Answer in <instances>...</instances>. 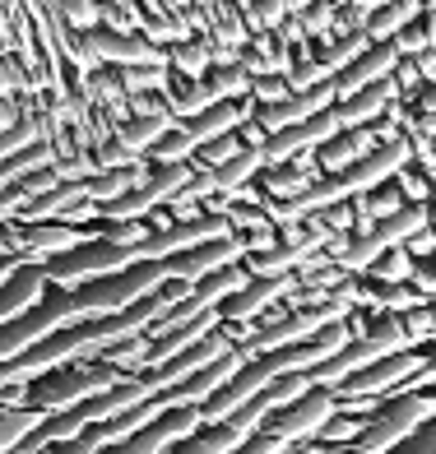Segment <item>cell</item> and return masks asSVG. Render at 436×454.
<instances>
[{
  "mask_svg": "<svg viewBox=\"0 0 436 454\" xmlns=\"http://www.w3.org/2000/svg\"><path fill=\"white\" fill-rule=\"evenodd\" d=\"M163 283H172V260H139L121 274H107L98 283L75 287V301L89 320H102V316H116V311H126V306L154 297Z\"/></svg>",
  "mask_w": 436,
  "mask_h": 454,
  "instance_id": "obj_1",
  "label": "cell"
},
{
  "mask_svg": "<svg viewBox=\"0 0 436 454\" xmlns=\"http://www.w3.org/2000/svg\"><path fill=\"white\" fill-rule=\"evenodd\" d=\"M126 376V371H112L107 362H70V366H60L52 371V376L43 380H33L28 385V403L33 408H43V412H66L75 403H89L98 395H107V389Z\"/></svg>",
  "mask_w": 436,
  "mask_h": 454,
  "instance_id": "obj_2",
  "label": "cell"
},
{
  "mask_svg": "<svg viewBox=\"0 0 436 454\" xmlns=\"http://www.w3.org/2000/svg\"><path fill=\"white\" fill-rule=\"evenodd\" d=\"M139 264V246H112V241H89V246H75L66 255H52L43 260V274H47V287H60V293H75L84 283H98L107 274H121Z\"/></svg>",
  "mask_w": 436,
  "mask_h": 454,
  "instance_id": "obj_3",
  "label": "cell"
},
{
  "mask_svg": "<svg viewBox=\"0 0 436 454\" xmlns=\"http://www.w3.org/2000/svg\"><path fill=\"white\" fill-rule=\"evenodd\" d=\"M89 316L79 311V301L75 293H47L43 301L33 306L28 316H19L10 325H0V362H14V357H24L33 343H43L47 334H56V329H70V325H84Z\"/></svg>",
  "mask_w": 436,
  "mask_h": 454,
  "instance_id": "obj_4",
  "label": "cell"
},
{
  "mask_svg": "<svg viewBox=\"0 0 436 454\" xmlns=\"http://www.w3.org/2000/svg\"><path fill=\"white\" fill-rule=\"evenodd\" d=\"M432 418H436V395H432V389L385 399V408L367 422V431H362L358 445H362L367 454H390V450H400L404 441L418 436V431H423Z\"/></svg>",
  "mask_w": 436,
  "mask_h": 454,
  "instance_id": "obj_5",
  "label": "cell"
},
{
  "mask_svg": "<svg viewBox=\"0 0 436 454\" xmlns=\"http://www.w3.org/2000/svg\"><path fill=\"white\" fill-rule=\"evenodd\" d=\"M339 412V395L335 389H306V395L297 403H288L279 412H269V422L265 431H274V436H283L288 445H297V441H316L321 436V427L329 422Z\"/></svg>",
  "mask_w": 436,
  "mask_h": 454,
  "instance_id": "obj_6",
  "label": "cell"
},
{
  "mask_svg": "<svg viewBox=\"0 0 436 454\" xmlns=\"http://www.w3.org/2000/svg\"><path fill=\"white\" fill-rule=\"evenodd\" d=\"M233 232L227 214H200V218H186V223H168V227H154L149 241L139 246V260H172L181 251H195L204 241H218Z\"/></svg>",
  "mask_w": 436,
  "mask_h": 454,
  "instance_id": "obj_7",
  "label": "cell"
},
{
  "mask_svg": "<svg viewBox=\"0 0 436 454\" xmlns=\"http://www.w3.org/2000/svg\"><path fill=\"white\" fill-rule=\"evenodd\" d=\"M302 287L297 274H279V278H251L242 287V293H233L223 306H218V316L223 325H256L260 316H269L274 306H283L288 297H293Z\"/></svg>",
  "mask_w": 436,
  "mask_h": 454,
  "instance_id": "obj_8",
  "label": "cell"
},
{
  "mask_svg": "<svg viewBox=\"0 0 436 454\" xmlns=\"http://www.w3.org/2000/svg\"><path fill=\"white\" fill-rule=\"evenodd\" d=\"M413 162V144H408V135L404 139H390V144H377L362 162H353L348 172H339L335 181H339V191H344V200H353V195H367V191H377V185H385L400 168H408Z\"/></svg>",
  "mask_w": 436,
  "mask_h": 454,
  "instance_id": "obj_9",
  "label": "cell"
},
{
  "mask_svg": "<svg viewBox=\"0 0 436 454\" xmlns=\"http://www.w3.org/2000/svg\"><path fill=\"white\" fill-rule=\"evenodd\" d=\"M339 130H344V126H339L335 107H329V112H321V116H306V121H297V126H288V130H279V135H269L260 153H265L269 168H279V162L297 158V153H306V149H321V144H329Z\"/></svg>",
  "mask_w": 436,
  "mask_h": 454,
  "instance_id": "obj_10",
  "label": "cell"
},
{
  "mask_svg": "<svg viewBox=\"0 0 436 454\" xmlns=\"http://www.w3.org/2000/svg\"><path fill=\"white\" fill-rule=\"evenodd\" d=\"M14 232H19V255H33V260H52V255L75 251V246L98 241V232L70 227L66 218H52V223H19L14 218Z\"/></svg>",
  "mask_w": 436,
  "mask_h": 454,
  "instance_id": "obj_11",
  "label": "cell"
},
{
  "mask_svg": "<svg viewBox=\"0 0 436 454\" xmlns=\"http://www.w3.org/2000/svg\"><path fill=\"white\" fill-rule=\"evenodd\" d=\"M237 260H246V237L227 232V237H218V241L195 246V251L172 255V278L195 287L200 278H210V274H218V270H223V264H237Z\"/></svg>",
  "mask_w": 436,
  "mask_h": 454,
  "instance_id": "obj_12",
  "label": "cell"
},
{
  "mask_svg": "<svg viewBox=\"0 0 436 454\" xmlns=\"http://www.w3.org/2000/svg\"><path fill=\"white\" fill-rule=\"evenodd\" d=\"M47 297V274H43V260L24 255V264L14 270V278L0 287V325H10L19 316H28L37 301Z\"/></svg>",
  "mask_w": 436,
  "mask_h": 454,
  "instance_id": "obj_13",
  "label": "cell"
},
{
  "mask_svg": "<svg viewBox=\"0 0 436 454\" xmlns=\"http://www.w3.org/2000/svg\"><path fill=\"white\" fill-rule=\"evenodd\" d=\"M394 66H400V51H394V43H371L348 70L335 74V89H339V98H353V93H362L367 84H377V79H390Z\"/></svg>",
  "mask_w": 436,
  "mask_h": 454,
  "instance_id": "obj_14",
  "label": "cell"
},
{
  "mask_svg": "<svg viewBox=\"0 0 436 454\" xmlns=\"http://www.w3.org/2000/svg\"><path fill=\"white\" fill-rule=\"evenodd\" d=\"M377 130L371 126H353V130H339L329 144H321L316 149V158H321V172L325 176H339V172H348L353 162H362L371 149H377Z\"/></svg>",
  "mask_w": 436,
  "mask_h": 454,
  "instance_id": "obj_15",
  "label": "cell"
},
{
  "mask_svg": "<svg viewBox=\"0 0 436 454\" xmlns=\"http://www.w3.org/2000/svg\"><path fill=\"white\" fill-rule=\"evenodd\" d=\"M400 98L394 93V79H377V84H367L362 93H353V98H339L335 102V116H339V126L353 130V126H371V121H381L385 107Z\"/></svg>",
  "mask_w": 436,
  "mask_h": 454,
  "instance_id": "obj_16",
  "label": "cell"
},
{
  "mask_svg": "<svg viewBox=\"0 0 436 454\" xmlns=\"http://www.w3.org/2000/svg\"><path fill=\"white\" fill-rule=\"evenodd\" d=\"M172 126H177L172 107H168V112H154V116H135V112H131L126 121H116V126H112V139H116V144H126L131 153H149Z\"/></svg>",
  "mask_w": 436,
  "mask_h": 454,
  "instance_id": "obj_17",
  "label": "cell"
},
{
  "mask_svg": "<svg viewBox=\"0 0 436 454\" xmlns=\"http://www.w3.org/2000/svg\"><path fill=\"white\" fill-rule=\"evenodd\" d=\"M293 60H297V51L283 47L274 33H256L251 43L242 47V66L251 74H288V70H293Z\"/></svg>",
  "mask_w": 436,
  "mask_h": 454,
  "instance_id": "obj_18",
  "label": "cell"
},
{
  "mask_svg": "<svg viewBox=\"0 0 436 454\" xmlns=\"http://www.w3.org/2000/svg\"><path fill=\"white\" fill-rule=\"evenodd\" d=\"M163 98H168V107H172L177 121H191V116L210 112L214 102H218L214 89H210V79H186V74H177V70H172V84L163 89Z\"/></svg>",
  "mask_w": 436,
  "mask_h": 454,
  "instance_id": "obj_19",
  "label": "cell"
},
{
  "mask_svg": "<svg viewBox=\"0 0 436 454\" xmlns=\"http://www.w3.org/2000/svg\"><path fill=\"white\" fill-rule=\"evenodd\" d=\"M269 168L265 162V153L260 149H242L237 158H227L223 168H214V181H218V195H227V200H237L246 185H251L260 172Z\"/></svg>",
  "mask_w": 436,
  "mask_h": 454,
  "instance_id": "obj_20",
  "label": "cell"
},
{
  "mask_svg": "<svg viewBox=\"0 0 436 454\" xmlns=\"http://www.w3.org/2000/svg\"><path fill=\"white\" fill-rule=\"evenodd\" d=\"M242 445H246V436L233 422H214V427H200L195 436H186L181 445H172L168 454H233Z\"/></svg>",
  "mask_w": 436,
  "mask_h": 454,
  "instance_id": "obj_21",
  "label": "cell"
},
{
  "mask_svg": "<svg viewBox=\"0 0 436 454\" xmlns=\"http://www.w3.org/2000/svg\"><path fill=\"white\" fill-rule=\"evenodd\" d=\"M413 19H423V0H390V5L371 10L367 37H371V43H390V37L400 33V28H408Z\"/></svg>",
  "mask_w": 436,
  "mask_h": 454,
  "instance_id": "obj_22",
  "label": "cell"
},
{
  "mask_svg": "<svg viewBox=\"0 0 436 454\" xmlns=\"http://www.w3.org/2000/svg\"><path fill=\"white\" fill-rule=\"evenodd\" d=\"M204 37H210L214 47H246V43H251V28H246L237 0H218L214 14H210V33H204Z\"/></svg>",
  "mask_w": 436,
  "mask_h": 454,
  "instance_id": "obj_23",
  "label": "cell"
},
{
  "mask_svg": "<svg viewBox=\"0 0 436 454\" xmlns=\"http://www.w3.org/2000/svg\"><path fill=\"white\" fill-rule=\"evenodd\" d=\"M168 66L186 79H204L214 70V47H210V37H186V43H177L168 51Z\"/></svg>",
  "mask_w": 436,
  "mask_h": 454,
  "instance_id": "obj_24",
  "label": "cell"
},
{
  "mask_svg": "<svg viewBox=\"0 0 436 454\" xmlns=\"http://www.w3.org/2000/svg\"><path fill=\"white\" fill-rule=\"evenodd\" d=\"M116 79L126 98H139V93H163L172 84V66H116Z\"/></svg>",
  "mask_w": 436,
  "mask_h": 454,
  "instance_id": "obj_25",
  "label": "cell"
},
{
  "mask_svg": "<svg viewBox=\"0 0 436 454\" xmlns=\"http://www.w3.org/2000/svg\"><path fill=\"white\" fill-rule=\"evenodd\" d=\"M413 270H418V255H413L408 246H390V251L367 270V278H377V283H413Z\"/></svg>",
  "mask_w": 436,
  "mask_h": 454,
  "instance_id": "obj_26",
  "label": "cell"
},
{
  "mask_svg": "<svg viewBox=\"0 0 436 454\" xmlns=\"http://www.w3.org/2000/svg\"><path fill=\"white\" fill-rule=\"evenodd\" d=\"M204 79H210V89H214L218 102H242L246 93H251V70H246L242 60L237 66H214Z\"/></svg>",
  "mask_w": 436,
  "mask_h": 454,
  "instance_id": "obj_27",
  "label": "cell"
},
{
  "mask_svg": "<svg viewBox=\"0 0 436 454\" xmlns=\"http://www.w3.org/2000/svg\"><path fill=\"white\" fill-rule=\"evenodd\" d=\"M191 153H195V139L186 135V126L177 121V126H172L168 135H163V139L154 144V149L144 153V158H149L154 168H168V162H191Z\"/></svg>",
  "mask_w": 436,
  "mask_h": 454,
  "instance_id": "obj_28",
  "label": "cell"
},
{
  "mask_svg": "<svg viewBox=\"0 0 436 454\" xmlns=\"http://www.w3.org/2000/svg\"><path fill=\"white\" fill-rule=\"evenodd\" d=\"M367 47H371V37H367V33H348V37H329V43H325V51H321L316 60H325V66H329V70H335V74H339V70H348V66H353V60H358V56L367 51Z\"/></svg>",
  "mask_w": 436,
  "mask_h": 454,
  "instance_id": "obj_29",
  "label": "cell"
},
{
  "mask_svg": "<svg viewBox=\"0 0 436 454\" xmlns=\"http://www.w3.org/2000/svg\"><path fill=\"white\" fill-rule=\"evenodd\" d=\"M367 422L371 418H353V412H335L325 427H321V445L325 450H339V445H353V441H362V431H367Z\"/></svg>",
  "mask_w": 436,
  "mask_h": 454,
  "instance_id": "obj_30",
  "label": "cell"
},
{
  "mask_svg": "<svg viewBox=\"0 0 436 454\" xmlns=\"http://www.w3.org/2000/svg\"><path fill=\"white\" fill-rule=\"evenodd\" d=\"M149 348H154V339L139 334V339H126V343L107 348V353H102L98 362H107L112 371H144V362H149Z\"/></svg>",
  "mask_w": 436,
  "mask_h": 454,
  "instance_id": "obj_31",
  "label": "cell"
},
{
  "mask_svg": "<svg viewBox=\"0 0 436 454\" xmlns=\"http://www.w3.org/2000/svg\"><path fill=\"white\" fill-rule=\"evenodd\" d=\"M283 79H288V93H302V89H316V84H325V79H335V70H329L325 60H311L306 51H297L293 70H288Z\"/></svg>",
  "mask_w": 436,
  "mask_h": 454,
  "instance_id": "obj_32",
  "label": "cell"
},
{
  "mask_svg": "<svg viewBox=\"0 0 436 454\" xmlns=\"http://www.w3.org/2000/svg\"><path fill=\"white\" fill-rule=\"evenodd\" d=\"M306 389H316V385H311V371H293V376H279L274 385L265 389V403L279 412V408H288V403H297Z\"/></svg>",
  "mask_w": 436,
  "mask_h": 454,
  "instance_id": "obj_33",
  "label": "cell"
},
{
  "mask_svg": "<svg viewBox=\"0 0 436 454\" xmlns=\"http://www.w3.org/2000/svg\"><path fill=\"white\" fill-rule=\"evenodd\" d=\"M102 28L107 33H139V10L135 0H98Z\"/></svg>",
  "mask_w": 436,
  "mask_h": 454,
  "instance_id": "obj_34",
  "label": "cell"
},
{
  "mask_svg": "<svg viewBox=\"0 0 436 454\" xmlns=\"http://www.w3.org/2000/svg\"><path fill=\"white\" fill-rule=\"evenodd\" d=\"M335 14H339V0H311L297 19L306 24L311 37H325V43H329V37H335Z\"/></svg>",
  "mask_w": 436,
  "mask_h": 454,
  "instance_id": "obj_35",
  "label": "cell"
},
{
  "mask_svg": "<svg viewBox=\"0 0 436 454\" xmlns=\"http://www.w3.org/2000/svg\"><path fill=\"white\" fill-rule=\"evenodd\" d=\"M390 181L400 185V195H404L408 204H427V200H432V191H436V185L427 181V172H418L413 162H408V168H400V172H394Z\"/></svg>",
  "mask_w": 436,
  "mask_h": 454,
  "instance_id": "obj_36",
  "label": "cell"
},
{
  "mask_svg": "<svg viewBox=\"0 0 436 454\" xmlns=\"http://www.w3.org/2000/svg\"><path fill=\"white\" fill-rule=\"evenodd\" d=\"M60 14L75 33H93L102 28V14H98V0H60Z\"/></svg>",
  "mask_w": 436,
  "mask_h": 454,
  "instance_id": "obj_37",
  "label": "cell"
},
{
  "mask_svg": "<svg viewBox=\"0 0 436 454\" xmlns=\"http://www.w3.org/2000/svg\"><path fill=\"white\" fill-rule=\"evenodd\" d=\"M404 329H408L413 348H418V343H436V311H432L427 301L413 306V311H404Z\"/></svg>",
  "mask_w": 436,
  "mask_h": 454,
  "instance_id": "obj_38",
  "label": "cell"
},
{
  "mask_svg": "<svg viewBox=\"0 0 436 454\" xmlns=\"http://www.w3.org/2000/svg\"><path fill=\"white\" fill-rule=\"evenodd\" d=\"M154 232V223H144V218H126V223H112L107 232H102V241H112V246H144Z\"/></svg>",
  "mask_w": 436,
  "mask_h": 454,
  "instance_id": "obj_39",
  "label": "cell"
},
{
  "mask_svg": "<svg viewBox=\"0 0 436 454\" xmlns=\"http://www.w3.org/2000/svg\"><path fill=\"white\" fill-rule=\"evenodd\" d=\"M367 19H371V10H367V5H358V0H339V14H335V37L367 33Z\"/></svg>",
  "mask_w": 436,
  "mask_h": 454,
  "instance_id": "obj_40",
  "label": "cell"
},
{
  "mask_svg": "<svg viewBox=\"0 0 436 454\" xmlns=\"http://www.w3.org/2000/svg\"><path fill=\"white\" fill-rule=\"evenodd\" d=\"M251 98L260 107H274V102L288 98V79L283 74H251Z\"/></svg>",
  "mask_w": 436,
  "mask_h": 454,
  "instance_id": "obj_41",
  "label": "cell"
},
{
  "mask_svg": "<svg viewBox=\"0 0 436 454\" xmlns=\"http://www.w3.org/2000/svg\"><path fill=\"white\" fill-rule=\"evenodd\" d=\"M93 158H98V172H116V168H135V162H139L144 153H131L126 144L107 139V144H102V149H98Z\"/></svg>",
  "mask_w": 436,
  "mask_h": 454,
  "instance_id": "obj_42",
  "label": "cell"
},
{
  "mask_svg": "<svg viewBox=\"0 0 436 454\" xmlns=\"http://www.w3.org/2000/svg\"><path fill=\"white\" fill-rule=\"evenodd\" d=\"M390 43H394V51H400V56H418V51H427V28H423V19H413V24L400 28V33L390 37Z\"/></svg>",
  "mask_w": 436,
  "mask_h": 454,
  "instance_id": "obj_43",
  "label": "cell"
},
{
  "mask_svg": "<svg viewBox=\"0 0 436 454\" xmlns=\"http://www.w3.org/2000/svg\"><path fill=\"white\" fill-rule=\"evenodd\" d=\"M107 450V441H102V427H89L84 436H75V441H66V445H52L47 454H102Z\"/></svg>",
  "mask_w": 436,
  "mask_h": 454,
  "instance_id": "obj_44",
  "label": "cell"
},
{
  "mask_svg": "<svg viewBox=\"0 0 436 454\" xmlns=\"http://www.w3.org/2000/svg\"><path fill=\"white\" fill-rule=\"evenodd\" d=\"M390 79H394V93L400 98H413L423 89V74H418V66H413V56H400V66H394Z\"/></svg>",
  "mask_w": 436,
  "mask_h": 454,
  "instance_id": "obj_45",
  "label": "cell"
},
{
  "mask_svg": "<svg viewBox=\"0 0 436 454\" xmlns=\"http://www.w3.org/2000/svg\"><path fill=\"white\" fill-rule=\"evenodd\" d=\"M293 445H288L283 436H274V431H256L251 441H246L242 450H233V454H288Z\"/></svg>",
  "mask_w": 436,
  "mask_h": 454,
  "instance_id": "obj_46",
  "label": "cell"
},
{
  "mask_svg": "<svg viewBox=\"0 0 436 454\" xmlns=\"http://www.w3.org/2000/svg\"><path fill=\"white\" fill-rule=\"evenodd\" d=\"M274 37H279V43H283V47H293V51H302V47L311 43V33H306V24H302V19H297V14H288V19H283V24L274 28Z\"/></svg>",
  "mask_w": 436,
  "mask_h": 454,
  "instance_id": "obj_47",
  "label": "cell"
},
{
  "mask_svg": "<svg viewBox=\"0 0 436 454\" xmlns=\"http://www.w3.org/2000/svg\"><path fill=\"white\" fill-rule=\"evenodd\" d=\"M413 287H423L427 297H436V255L418 260V270H413Z\"/></svg>",
  "mask_w": 436,
  "mask_h": 454,
  "instance_id": "obj_48",
  "label": "cell"
},
{
  "mask_svg": "<svg viewBox=\"0 0 436 454\" xmlns=\"http://www.w3.org/2000/svg\"><path fill=\"white\" fill-rule=\"evenodd\" d=\"M237 139L246 144V149H265V139H269V135H265V126H260V121H246V126L237 130Z\"/></svg>",
  "mask_w": 436,
  "mask_h": 454,
  "instance_id": "obj_49",
  "label": "cell"
},
{
  "mask_svg": "<svg viewBox=\"0 0 436 454\" xmlns=\"http://www.w3.org/2000/svg\"><path fill=\"white\" fill-rule=\"evenodd\" d=\"M413 66H418V74H423V84H436V47L418 51V56H413Z\"/></svg>",
  "mask_w": 436,
  "mask_h": 454,
  "instance_id": "obj_50",
  "label": "cell"
},
{
  "mask_svg": "<svg viewBox=\"0 0 436 454\" xmlns=\"http://www.w3.org/2000/svg\"><path fill=\"white\" fill-rule=\"evenodd\" d=\"M408 251H413V255H423V260H427V255H436V232H432V227H423V232L408 241Z\"/></svg>",
  "mask_w": 436,
  "mask_h": 454,
  "instance_id": "obj_51",
  "label": "cell"
},
{
  "mask_svg": "<svg viewBox=\"0 0 436 454\" xmlns=\"http://www.w3.org/2000/svg\"><path fill=\"white\" fill-rule=\"evenodd\" d=\"M237 60H242V47H214V66H237Z\"/></svg>",
  "mask_w": 436,
  "mask_h": 454,
  "instance_id": "obj_52",
  "label": "cell"
},
{
  "mask_svg": "<svg viewBox=\"0 0 436 454\" xmlns=\"http://www.w3.org/2000/svg\"><path fill=\"white\" fill-rule=\"evenodd\" d=\"M423 28H427V47H436V10H423Z\"/></svg>",
  "mask_w": 436,
  "mask_h": 454,
  "instance_id": "obj_53",
  "label": "cell"
},
{
  "mask_svg": "<svg viewBox=\"0 0 436 454\" xmlns=\"http://www.w3.org/2000/svg\"><path fill=\"white\" fill-rule=\"evenodd\" d=\"M418 112H436V84H427L423 102H418Z\"/></svg>",
  "mask_w": 436,
  "mask_h": 454,
  "instance_id": "obj_54",
  "label": "cell"
},
{
  "mask_svg": "<svg viewBox=\"0 0 436 454\" xmlns=\"http://www.w3.org/2000/svg\"><path fill=\"white\" fill-rule=\"evenodd\" d=\"M279 5H283V10H288V14H302V10H306V5H311V0H279Z\"/></svg>",
  "mask_w": 436,
  "mask_h": 454,
  "instance_id": "obj_55",
  "label": "cell"
},
{
  "mask_svg": "<svg viewBox=\"0 0 436 454\" xmlns=\"http://www.w3.org/2000/svg\"><path fill=\"white\" fill-rule=\"evenodd\" d=\"M329 454H367V450H362L358 441H353V445H339V450H329Z\"/></svg>",
  "mask_w": 436,
  "mask_h": 454,
  "instance_id": "obj_56",
  "label": "cell"
},
{
  "mask_svg": "<svg viewBox=\"0 0 436 454\" xmlns=\"http://www.w3.org/2000/svg\"><path fill=\"white\" fill-rule=\"evenodd\" d=\"M358 5H367V10H381V5H390V0H358Z\"/></svg>",
  "mask_w": 436,
  "mask_h": 454,
  "instance_id": "obj_57",
  "label": "cell"
},
{
  "mask_svg": "<svg viewBox=\"0 0 436 454\" xmlns=\"http://www.w3.org/2000/svg\"><path fill=\"white\" fill-rule=\"evenodd\" d=\"M423 10H436V0H423Z\"/></svg>",
  "mask_w": 436,
  "mask_h": 454,
  "instance_id": "obj_58",
  "label": "cell"
},
{
  "mask_svg": "<svg viewBox=\"0 0 436 454\" xmlns=\"http://www.w3.org/2000/svg\"><path fill=\"white\" fill-rule=\"evenodd\" d=\"M432 232H436V204H432Z\"/></svg>",
  "mask_w": 436,
  "mask_h": 454,
  "instance_id": "obj_59",
  "label": "cell"
}]
</instances>
